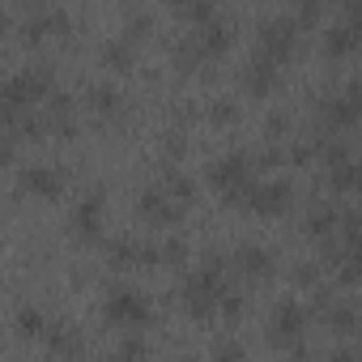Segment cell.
<instances>
[{"label": "cell", "instance_id": "obj_4", "mask_svg": "<svg viewBox=\"0 0 362 362\" xmlns=\"http://www.w3.org/2000/svg\"><path fill=\"white\" fill-rule=\"evenodd\" d=\"M22 188L26 192H39V197H56L60 192V170L56 166H30L22 175Z\"/></svg>", "mask_w": 362, "mask_h": 362}, {"label": "cell", "instance_id": "obj_11", "mask_svg": "<svg viewBox=\"0 0 362 362\" xmlns=\"http://www.w3.org/2000/svg\"><path fill=\"white\" fill-rule=\"evenodd\" d=\"M332 222H337V214L324 205V209H315V214L307 218V230H311V235H328V230H332Z\"/></svg>", "mask_w": 362, "mask_h": 362}, {"label": "cell", "instance_id": "obj_5", "mask_svg": "<svg viewBox=\"0 0 362 362\" xmlns=\"http://www.w3.org/2000/svg\"><path fill=\"white\" fill-rule=\"evenodd\" d=\"M298 332H303V307H298V303H281L277 315H273V337L294 341Z\"/></svg>", "mask_w": 362, "mask_h": 362}, {"label": "cell", "instance_id": "obj_7", "mask_svg": "<svg viewBox=\"0 0 362 362\" xmlns=\"http://www.w3.org/2000/svg\"><path fill=\"white\" fill-rule=\"evenodd\" d=\"M141 214H145L149 222H170V218H175V209H170V197H166L162 188L141 197Z\"/></svg>", "mask_w": 362, "mask_h": 362}, {"label": "cell", "instance_id": "obj_15", "mask_svg": "<svg viewBox=\"0 0 362 362\" xmlns=\"http://www.w3.org/2000/svg\"><path fill=\"white\" fill-rule=\"evenodd\" d=\"M115 362H145V345L141 341H124L119 354H115Z\"/></svg>", "mask_w": 362, "mask_h": 362}, {"label": "cell", "instance_id": "obj_19", "mask_svg": "<svg viewBox=\"0 0 362 362\" xmlns=\"http://www.w3.org/2000/svg\"><path fill=\"white\" fill-rule=\"evenodd\" d=\"M328 362H358V358H354V349H332Z\"/></svg>", "mask_w": 362, "mask_h": 362}, {"label": "cell", "instance_id": "obj_6", "mask_svg": "<svg viewBox=\"0 0 362 362\" xmlns=\"http://www.w3.org/2000/svg\"><path fill=\"white\" fill-rule=\"evenodd\" d=\"M235 260H239V269L243 273H252V277H269L273 273V252H264V247H239L235 252Z\"/></svg>", "mask_w": 362, "mask_h": 362}, {"label": "cell", "instance_id": "obj_16", "mask_svg": "<svg viewBox=\"0 0 362 362\" xmlns=\"http://www.w3.org/2000/svg\"><path fill=\"white\" fill-rule=\"evenodd\" d=\"M315 277H320L315 264H298V269H294V281H298V286H315Z\"/></svg>", "mask_w": 362, "mask_h": 362}, {"label": "cell", "instance_id": "obj_9", "mask_svg": "<svg viewBox=\"0 0 362 362\" xmlns=\"http://www.w3.org/2000/svg\"><path fill=\"white\" fill-rule=\"evenodd\" d=\"M324 315H328V324H332L337 332H354V307H349V303H341V307H328Z\"/></svg>", "mask_w": 362, "mask_h": 362}, {"label": "cell", "instance_id": "obj_12", "mask_svg": "<svg viewBox=\"0 0 362 362\" xmlns=\"http://www.w3.org/2000/svg\"><path fill=\"white\" fill-rule=\"evenodd\" d=\"M13 324H18L22 332H39V328H43V315H39V307H30V303H26V307L13 315Z\"/></svg>", "mask_w": 362, "mask_h": 362}, {"label": "cell", "instance_id": "obj_10", "mask_svg": "<svg viewBox=\"0 0 362 362\" xmlns=\"http://www.w3.org/2000/svg\"><path fill=\"white\" fill-rule=\"evenodd\" d=\"M354 184H358V166H354V162H345V166H337V170H332V188L354 192Z\"/></svg>", "mask_w": 362, "mask_h": 362}, {"label": "cell", "instance_id": "obj_17", "mask_svg": "<svg viewBox=\"0 0 362 362\" xmlns=\"http://www.w3.org/2000/svg\"><path fill=\"white\" fill-rule=\"evenodd\" d=\"M235 115H239V107H230V103H218V107H214V119H218V124H230Z\"/></svg>", "mask_w": 362, "mask_h": 362}, {"label": "cell", "instance_id": "obj_3", "mask_svg": "<svg viewBox=\"0 0 362 362\" xmlns=\"http://www.w3.org/2000/svg\"><path fill=\"white\" fill-rule=\"evenodd\" d=\"M243 170H247V158L243 153H230V158H218L209 166V179H214L218 188H239L243 184Z\"/></svg>", "mask_w": 362, "mask_h": 362}, {"label": "cell", "instance_id": "obj_13", "mask_svg": "<svg viewBox=\"0 0 362 362\" xmlns=\"http://www.w3.org/2000/svg\"><path fill=\"white\" fill-rule=\"evenodd\" d=\"M214 362H243V345L239 341H218L214 345Z\"/></svg>", "mask_w": 362, "mask_h": 362}, {"label": "cell", "instance_id": "obj_2", "mask_svg": "<svg viewBox=\"0 0 362 362\" xmlns=\"http://www.w3.org/2000/svg\"><path fill=\"white\" fill-rule=\"evenodd\" d=\"M247 205L256 214H281L290 205V188L286 184H260V188H247Z\"/></svg>", "mask_w": 362, "mask_h": 362}, {"label": "cell", "instance_id": "obj_14", "mask_svg": "<svg viewBox=\"0 0 362 362\" xmlns=\"http://www.w3.org/2000/svg\"><path fill=\"white\" fill-rule=\"evenodd\" d=\"M166 192H175L179 201H188V197H192V179H184V175H166Z\"/></svg>", "mask_w": 362, "mask_h": 362}, {"label": "cell", "instance_id": "obj_8", "mask_svg": "<svg viewBox=\"0 0 362 362\" xmlns=\"http://www.w3.org/2000/svg\"><path fill=\"white\" fill-rule=\"evenodd\" d=\"M324 47H328V56H341V52H349V47H354V30H349V26H337V30H328Z\"/></svg>", "mask_w": 362, "mask_h": 362}, {"label": "cell", "instance_id": "obj_1", "mask_svg": "<svg viewBox=\"0 0 362 362\" xmlns=\"http://www.w3.org/2000/svg\"><path fill=\"white\" fill-rule=\"evenodd\" d=\"M107 320H115V324H141V320H149V303L136 290H111Z\"/></svg>", "mask_w": 362, "mask_h": 362}, {"label": "cell", "instance_id": "obj_18", "mask_svg": "<svg viewBox=\"0 0 362 362\" xmlns=\"http://www.w3.org/2000/svg\"><path fill=\"white\" fill-rule=\"evenodd\" d=\"M162 256H166V260H184V243H175V239H170V243H166V252H162Z\"/></svg>", "mask_w": 362, "mask_h": 362}]
</instances>
